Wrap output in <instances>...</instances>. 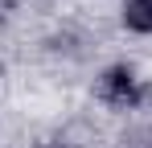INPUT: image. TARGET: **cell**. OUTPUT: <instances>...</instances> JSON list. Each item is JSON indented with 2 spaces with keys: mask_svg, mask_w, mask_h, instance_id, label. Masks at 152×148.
Returning a JSON list of instances; mask_svg holds the SVG:
<instances>
[{
  "mask_svg": "<svg viewBox=\"0 0 152 148\" xmlns=\"http://www.w3.org/2000/svg\"><path fill=\"white\" fill-rule=\"evenodd\" d=\"M95 95H99L107 107H115V111H132V107L144 103V86H140V78L127 70V66H107V70L99 74Z\"/></svg>",
  "mask_w": 152,
  "mask_h": 148,
  "instance_id": "obj_1",
  "label": "cell"
},
{
  "mask_svg": "<svg viewBox=\"0 0 152 148\" xmlns=\"http://www.w3.org/2000/svg\"><path fill=\"white\" fill-rule=\"evenodd\" d=\"M124 25L132 33H152V0H124Z\"/></svg>",
  "mask_w": 152,
  "mask_h": 148,
  "instance_id": "obj_2",
  "label": "cell"
}]
</instances>
